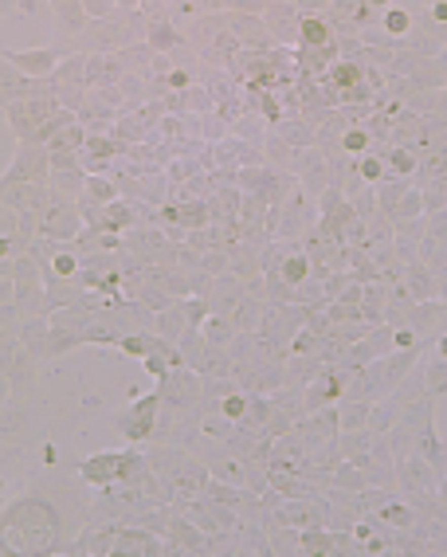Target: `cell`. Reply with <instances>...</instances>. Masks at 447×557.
Segmentation results:
<instances>
[{"mask_svg":"<svg viewBox=\"0 0 447 557\" xmlns=\"http://www.w3.org/2000/svg\"><path fill=\"white\" fill-rule=\"evenodd\" d=\"M302 40H306V44H326V24L306 20V24H302Z\"/></svg>","mask_w":447,"mask_h":557,"instance_id":"cell-1","label":"cell"},{"mask_svg":"<svg viewBox=\"0 0 447 557\" xmlns=\"http://www.w3.org/2000/svg\"><path fill=\"white\" fill-rule=\"evenodd\" d=\"M404 28H408V16H404V12L388 16V31H404Z\"/></svg>","mask_w":447,"mask_h":557,"instance_id":"cell-2","label":"cell"},{"mask_svg":"<svg viewBox=\"0 0 447 557\" xmlns=\"http://www.w3.org/2000/svg\"><path fill=\"white\" fill-rule=\"evenodd\" d=\"M224 412H228V416H239V412H243V400H239V396H228Z\"/></svg>","mask_w":447,"mask_h":557,"instance_id":"cell-3","label":"cell"},{"mask_svg":"<svg viewBox=\"0 0 447 557\" xmlns=\"http://www.w3.org/2000/svg\"><path fill=\"white\" fill-rule=\"evenodd\" d=\"M357 79V67H338V83H353Z\"/></svg>","mask_w":447,"mask_h":557,"instance_id":"cell-4","label":"cell"},{"mask_svg":"<svg viewBox=\"0 0 447 557\" xmlns=\"http://www.w3.org/2000/svg\"><path fill=\"white\" fill-rule=\"evenodd\" d=\"M361 173L372 181V177H381V165H377V161H361Z\"/></svg>","mask_w":447,"mask_h":557,"instance_id":"cell-5","label":"cell"},{"mask_svg":"<svg viewBox=\"0 0 447 557\" xmlns=\"http://www.w3.org/2000/svg\"><path fill=\"white\" fill-rule=\"evenodd\" d=\"M365 146V133H349V137H345V149H361Z\"/></svg>","mask_w":447,"mask_h":557,"instance_id":"cell-6","label":"cell"},{"mask_svg":"<svg viewBox=\"0 0 447 557\" xmlns=\"http://www.w3.org/2000/svg\"><path fill=\"white\" fill-rule=\"evenodd\" d=\"M302 271H306V263H302V259H294V263L286 267V275H290V278H302Z\"/></svg>","mask_w":447,"mask_h":557,"instance_id":"cell-7","label":"cell"},{"mask_svg":"<svg viewBox=\"0 0 447 557\" xmlns=\"http://www.w3.org/2000/svg\"><path fill=\"white\" fill-rule=\"evenodd\" d=\"M439 353H443V357H447V337H443V345H439Z\"/></svg>","mask_w":447,"mask_h":557,"instance_id":"cell-8","label":"cell"},{"mask_svg":"<svg viewBox=\"0 0 447 557\" xmlns=\"http://www.w3.org/2000/svg\"><path fill=\"white\" fill-rule=\"evenodd\" d=\"M4 251H8V243H4V239H0V255H4Z\"/></svg>","mask_w":447,"mask_h":557,"instance_id":"cell-9","label":"cell"},{"mask_svg":"<svg viewBox=\"0 0 447 557\" xmlns=\"http://www.w3.org/2000/svg\"><path fill=\"white\" fill-rule=\"evenodd\" d=\"M372 4H388V0H372Z\"/></svg>","mask_w":447,"mask_h":557,"instance_id":"cell-10","label":"cell"}]
</instances>
